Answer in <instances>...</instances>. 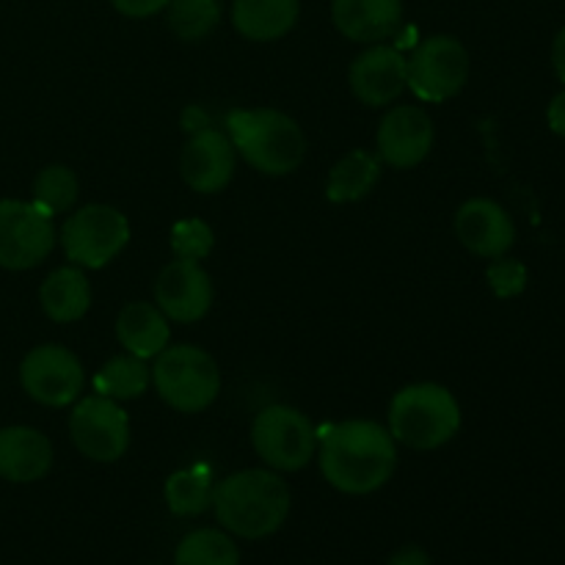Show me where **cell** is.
Segmentation results:
<instances>
[{"instance_id":"4dcf8cb0","label":"cell","mask_w":565,"mask_h":565,"mask_svg":"<svg viewBox=\"0 0 565 565\" xmlns=\"http://www.w3.org/2000/svg\"><path fill=\"white\" fill-rule=\"evenodd\" d=\"M546 121H550L552 132H557V136L565 138V88L561 94L552 97L550 108H546Z\"/></svg>"},{"instance_id":"1f68e13d","label":"cell","mask_w":565,"mask_h":565,"mask_svg":"<svg viewBox=\"0 0 565 565\" xmlns=\"http://www.w3.org/2000/svg\"><path fill=\"white\" fill-rule=\"evenodd\" d=\"M386 565H434V563H430L428 552L419 550V546H403V550H397L395 555L390 557V563Z\"/></svg>"},{"instance_id":"d4e9b609","label":"cell","mask_w":565,"mask_h":565,"mask_svg":"<svg viewBox=\"0 0 565 565\" xmlns=\"http://www.w3.org/2000/svg\"><path fill=\"white\" fill-rule=\"evenodd\" d=\"M174 565H241V552L224 530H193L180 541Z\"/></svg>"},{"instance_id":"2e32d148","label":"cell","mask_w":565,"mask_h":565,"mask_svg":"<svg viewBox=\"0 0 565 565\" xmlns=\"http://www.w3.org/2000/svg\"><path fill=\"white\" fill-rule=\"evenodd\" d=\"M456 235L475 257H505L516 243V226L508 210L494 199H469L456 213Z\"/></svg>"},{"instance_id":"83f0119b","label":"cell","mask_w":565,"mask_h":565,"mask_svg":"<svg viewBox=\"0 0 565 565\" xmlns=\"http://www.w3.org/2000/svg\"><path fill=\"white\" fill-rule=\"evenodd\" d=\"M169 243L177 259H191V263H199V259H204L210 252H213L215 235L213 230H210L207 221L182 218L171 226Z\"/></svg>"},{"instance_id":"e0dca14e","label":"cell","mask_w":565,"mask_h":565,"mask_svg":"<svg viewBox=\"0 0 565 565\" xmlns=\"http://www.w3.org/2000/svg\"><path fill=\"white\" fill-rule=\"evenodd\" d=\"M53 467V445L28 425L0 428V478L11 483H36Z\"/></svg>"},{"instance_id":"3957f363","label":"cell","mask_w":565,"mask_h":565,"mask_svg":"<svg viewBox=\"0 0 565 565\" xmlns=\"http://www.w3.org/2000/svg\"><path fill=\"white\" fill-rule=\"evenodd\" d=\"M226 136L252 169L268 177H287L307 158V136L292 116L274 108L232 110Z\"/></svg>"},{"instance_id":"f1b7e54d","label":"cell","mask_w":565,"mask_h":565,"mask_svg":"<svg viewBox=\"0 0 565 565\" xmlns=\"http://www.w3.org/2000/svg\"><path fill=\"white\" fill-rule=\"evenodd\" d=\"M486 279H489L491 292L497 298H516L522 296L524 287H527V268L519 259L497 257L494 263L486 270Z\"/></svg>"},{"instance_id":"7402d4cb","label":"cell","mask_w":565,"mask_h":565,"mask_svg":"<svg viewBox=\"0 0 565 565\" xmlns=\"http://www.w3.org/2000/svg\"><path fill=\"white\" fill-rule=\"evenodd\" d=\"M381 180L379 154H370L364 149H353L345 158L337 160L329 171L326 182V199L334 204H351L370 196Z\"/></svg>"},{"instance_id":"44dd1931","label":"cell","mask_w":565,"mask_h":565,"mask_svg":"<svg viewBox=\"0 0 565 565\" xmlns=\"http://www.w3.org/2000/svg\"><path fill=\"white\" fill-rule=\"evenodd\" d=\"M39 303L42 312L53 323H75L92 307V285L77 265L53 270L39 287Z\"/></svg>"},{"instance_id":"d6986e66","label":"cell","mask_w":565,"mask_h":565,"mask_svg":"<svg viewBox=\"0 0 565 565\" xmlns=\"http://www.w3.org/2000/svg\"><path fill=\"white\" fill-rule=\"evenodd\" d=\"M116 337L127 353L149 362L169 348L171 326L154 303L132 301L116 318Z\"/></svg>"},{"instance_id":"9a60e30c","label":"cell","mask_w":565,"mask_h":565,"mask_svg":"<svg viewBox=\"0 0 565 565\" xmlns=\"http://www.w3.org/2000/svg\"><path fill=\"white\" fill-rule=\"evenodd\" d=\"M406 55L390 44H373L348 70V83L359 103L386 108L406 92Z\"/></svg>"},{"instance_id":"d6a6232c","label":"cell","mask_w":565,"mask_h":565,"mask_svg":"<svg viewBox=\"0 0 565 565\" xmlns=\"http://www.w3.org/2000/svg\"><path fill=\"white\" fill-rule=\"evenodd\" d=\"M552 66H555V75L561 77V83H565V28H561L552 42Z\"/></svg>"},{"instance_id":"ba28073f","label":"cell","mask_w":565,"mask_h":565,"mask_svg":"<svg viewBox=\"0 0 565 565\" xmlns=\"http://www.w3.org/2000/svg\"><path fill=\"white\" fill-rule=\"evenodd\" d=\"M406 88L423 103H447L456 97L469 77V53L456 36H430L406 58Z\"/></svg>"},{"instance_id":"7a4b0ae2","label":"cell","mask_w":565,"mask_h":565,"mask_svg":"<svg viewBox=\"0 0 565 565\" xmlns=\"http://www.w3.org/2000/svg\"><path fill=\"white\" fill-rule=\"evenodd\" d=\"M215 519L237 539L274 535L290 513V489L270 469H243L221 480L213 491Z\"/></svg>"},{"instance_id":"277c9868","label":"cell","mask_w":565,"mask_h":565,"mask_svg":"<svg viewBox=\"0 0 565 565\" xmlns=\"http://www.w3.org/2000/svg\"><path fill=\"white\" fill-rule=\"evenodd\" d=\"M461 430V406L441 384L403 386L390 403V434L412 450H436Z\"/></svg>"},{"instance_id":"484cf974","label":"cell","mask_w":565,"mask_h":565,"mask_svg":"<svg viewBox=\"0 0 565 565\" xmlns=\"http://www.w3.org/2000/svg\"><path fill=\"white\" fill-rule=\"evenodd\" d=\"M77 193H81V182L70 166H44L33 180V199L36 207H42L47 215H61L66 210L75 207Z\"/></svg>"},{"instance_id":"4fadbf2b","label":"cell","mask_w":565,"mask_h":565,"mask_svg":"<svg viewBox=\"0 0 565 565\" xmlns=\"http://www.w3.org/2000/svg\"><path fill=\"white\" fill-rule=\"evenodd\" d=\"M434 121L419 105H397L381 119L379 160L392 169H414L434 149Z\"/></svg>"},{"instance_id":"7c38bea8","label":"cell","mask_w":565,"mask_h":565,"mask_svg":"<svg viewBox=\"0 0 565 565\" xmlns=\"http://www.w3.org/2000/svg\"><path fill=\"white\" fill-rule=\"evenodd\" d=\"M154 307L174 323H196L213 307L210 274L191 259H174L154 281Z\"/></svg>"},{"instance_id":"603a6c76","label":"cell","mask_w":565,"mask_h":565,"mask_svg":"<svg viewBox=\"0 0 565 565\" xmlns=\"http://www.w3.org/2000/svg\"><path fill=\"white\" fill-rule=\"evenodd\" d=\"M152 381V370L143 359L132 356V353H121V356L108 359L103 367L94 375V392L110 401H138L143 392L149 390Z\"/></svg>"},{"instance_id":"4316f807","label":"cell","mask_w":565,"mask_h":565,"mask_svg":"<svg viewBox=\"0 0 565 565\" xmlns=\"http://www.w3.org/2000/svg\"><path fill=\"white\" fill-rule=\"evenodd\" d=\"M218 20V0H171L166 6V22L185 42H199V39L210 36Z\"/></svg>"},{"instance_id":"cb8c5ba5","label":"cell","mask_w":565,"mask_h":565,"mask_svg":"<svg viewBox=\"0 0 565 565\" xmlns=\"http://www.w3.org/2000/svg\"><path fill=\"white\" fill-rule=\"evenodd\" d=\"M215 480L204 463L199 467L180 469L166 480V505L174 516H202L207 508H213Z\"/></svg>"},{"instance_id":"30bf717a","label":"cell","mask_w":565,"mask_h":565,"mask_svg":"<svg viewBox=\"0 0 565 565\" xmlns=\"http://www.w3.org/2000/svg\"><path fill=\"white\" fill-rule=\"evenodd\" d=\"M70 436L88 461L114 463L130 447V419L110 397L88 395L72 408Z\"/></svg>"},{"instance_id":"5b68a950","label":"cell","mask_w":565,"mask_h":565,"mask_svg":"<svg viewBox=\"0 0 565 565\" xmlns=\"http://www.w3.org/2000/svg\"><path fill=\"white\" fill-rule=\"evenodd\" d=\"M152 384L166 406L182 414H199L218 397L221 370L202 348L171 345L154 356Z\"/></svg>"},{"instance_id":"8992f818","label":"cell","mask_w":565,"mask_h":565,"mask_svg":"<svg viewBox=\"0 0 565 565\" xmlns=\"http://www.w3.org/2000/svg\"><path fill=\"white\" fill-rule=\"evenodd\" d=\"M130 243V221L110 204H86L61 226L66 259L83 270H99L114 263Z\"/></svg>"},{"instance_id":"9c48e42d","label":"cell","mask_w":565,"mask_h":565,"mask_svg":"<svg viewBox=\"0 0 565 565\" xmlns=\"http://www.w3.org/2000/svg\"><path fill=\"white\" fill-rule=\"evenodd\" d=\"M55 248L53 215L33 202L0 199V268L31 270Z\"/></svg>"},{"instance_id":"ffe728a7","label":"cell","mask_w":565,"mask_h":565,"mask_svg":"<svg viewBox=\"0 0 565 565\" xmlns=\"http://www.w3.org/2000/svg\"><path fill=\"white\" fill-rule=\"evenodd\" d=\"M298 11V0H235L232 25L248 42H276L292 31Z\"/></svg>"},{"instance_id":"52a82bcc","label":"cell","mask_w":565,"mask_h":565,"mask_svg":"<svg viewBox=\"0 0 565 565\" xmlns=\"http://www.w3.org/2000/svg\"><path fill=\"white\" fill-rule=\"evenodd\" d=\"M252 445L274 472H298L318 452V430L307 414L276 403L254 417Z\"/></svg>"},{"instance_id":"ac0fdd59","label":"cell","mask_w":565,"mask_h":565,"mask_svg":"<svg viewBox=\"0 0 565 565\" xmlns=\"http://www.w3.org/2000/svg\"><path fill=\"white\" fill-rule=\"evenodd\" d=\"M337 31L359 44H379L401 28L403 0H334Z\"/></svg>"},{"instance_id":"f546056e","label":"cell","mask_w":565,"mask_h":565,"mask_svg":"<svg viewBox=\"0 0 565 565\" xmlns=\"http://www.w3.org/2000/svg\"><path fill=\"white\" fill-rule=\"evenodd\" d=\"M110 3H114V9L119 14L132 17V20H143V17H152L158 11H163L171 0H110Z\"/></svg>"},{"instance_id":"5bb4252c","label":"cell","mask_w":565,"mask_h":565,"mask_svg":"<svg viewBox=\"0 0 565 565\" xmlns=\"http://www.w3.org/2000/svg\"><path fill=\"white\" fill-rule=\"evenodd\" d=\"M180 174L185 185L196 193L224 191L235 174V147L230 136L213 127L193 130L182 147Z\"/></svg>"},{"instance_id":"8fae6325","label":"cell","mask_w":565,"mask_h":565,"mask_svg":"<svg viewBox=\"0 0 565 565\" xmlns=\"http://www.w3.org/2000/svg\"><path fill=\"white\" fill-rule=\"evenodd\" d=\"M20 384L31 401L50 408H64L81 401L86 373H83L81 359L70 348L39 345L22 359Z\"/></svg>"},{"instance_id":"6da1fadb","label":"cell","mask_w":565,"mask_h":565,"mask_svg":"<svg viewBox=\"0 0 565 565\" xmlns=\"http://www.w3.org/2000/svg\"><path fill=\"white\" fill-rule=\"evenodd\" d=\"M320 472L342 494H373L397 467V447L390 428L370 419L329 425L318 436Z\"/></svg>"}]
</instances>
